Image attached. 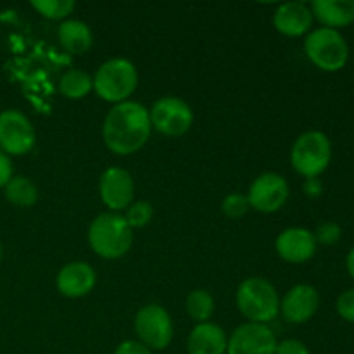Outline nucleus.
Returning <instances> with one entry per match:
<instances>
[{
  "instance_id": "nucleus-12",
  "label": "nucleus",
  "mask_w": 354,
  "mask_h": 354,
  "mask_svg": "<svg viewBox=\"0 0 354 354\" xmlns=\"http://www.w3.org/2000/svg\"><path fill=\"white\" fill-rule=\"evenodd\" d=\"M100 199L109 209H128L133 203L135 183L130 173L123 168H107L99 182Z\"/></svg>"
},
{
  "instance_id": "nucleus-15",
  "label": "nucleus",
  "mask_w": 354,
  "mask_h": 354,
  "mask_svg": "<svg viewBox=\"0 0 354 354\" xmlns=\"http://www.w3.org/2000/svg\"><path fill=\"white\" fill-rule=\"evenodd\" d=\"M97 282L95 270L83 261H73L66 265L64 268L59 272L57 280V289L62 296L66 297H83L93 290Z\"/></svg>"
},
{
  "instance_id": "nucleus-7",
  "label": "nucleus",
  "mask_w": 354,
  "mask_h": 354,
  "mask_svg": "<svg viewBox=\"0 0 354 354\" xmlns=\"http://www.w3.org/2000/svg\"><path fill=\"white\" fill-rule=\"evenodd\" d=\"M135 332L145 348L166 349L173 339V322L165 308L147 304L135 317Z\"/></svg>"
},
{
  "instance_id": "nucleus-9",
  "label": "nucleus",
  "mask_w": 354,
  "mask_h": 354,
  "mask_svg": "<svg viewBox=\"0 0 354 354\" xmlns=\"http://www.w3.org/2000/svg\"><path fill=\"white\" fill-rule=\"evenodd\" d=\"M151 124L166 137H180L190 130L194 113L185 100L178 97H162L152 106Z\"/></svg>"
},
{
  "instance_id": "nucleus-20",
  "label": "nucleus",
  "mask_w": 354,
  "mask_h": 354,
  "mask_svg": "<svg viewBox=\"0 0 354 354\" xmlns=\"http://www.w3.org/2000/svg\"><path fill=\"white\" fill-rule=\"evenodd\" d=\"M6 199L17 207H31L38 201V189L26 176H12L6 187Z\"/></svg>"
},
{
  "instance_id": "nucleus-21",
  "label": "nucleus",
  "mask_w": 354,
  "mask_h": 354,
  "mask_svg": "<svg viewBox=\"0 0 354 354\" xmlns=\"http://www.w3.org/2000/svg\"><path fill=\"white\" fill-rule=\"evenodd\" d=\"M93 88V78L88 73L82 71V69H71V71L64 73L59 82V90L64 97L71 100L83 99L88 95Z\"/></svg>"
},
{
  "instance_id": "nucleus-13",
  "label": "nucleus",
  "mask_w": 354,
  "mask_h": 354,
  "mask_svg": "<svg viewBox=\"0 0 354 354\" xmlns=\"http://www.w3.org/2000/svg\"><path fill=\"white\" fill-rule=\"evenodd\" d=\"M318 306H320L318 290L308 283H299L294 286L280 301V313L287 322L299 325L310 322L318 311Z\"/></svg>"
},
{
  "instance_id": "nucleus-5",
  "label": "nucleus",
  "mask_w": 354,
  "mask_h": 354,
  "mask_svg": "<svg viewBox=\"0 0 354 354\" xmlns=\"http://www.w3.org/2000/svg\"><path fill=\"white\" fill-rule=\"evenodd\" d=\"M304 52L318 69L327 73L341 71L349 61V45L339 30L317 28L304 40Z\"/></svg>"
},
{
  "instance_id": "nucleus-17",
  "label": "nucleus",
  "mask_w": 354,
  "mask_h": 354,
  "mask_svg": "<svg viewBox=\"0 0 354 354\" xmlns=\"http://www.w3.org/2000/svg\"><path fill=\"white\" fill-rule=\"evenodd\" d=\"M228 337L218 325L199 324L192 328L187 339L189 354H227Z\"/></svg>"
},
{
  "instance_id": "nucleus-31",
  "label": "nucleus",
  "mask_w": 354,
  "mask_h": 354,
  "mask_svg": "<svg viewBox=\"0 0 354 354\" xmlns=\"http://www.w3.org/2000/svg\"><path fill=\"white\" fill-rule=\"evenodd\" d=\"M322 192H324V185H322V182L318 178H306V182H304V194L310 197H318L322 196Z\"/></svg>"
},
{
  "instance_id": "nucleus-29",
  "label": "nucleus",
  "mask_w": 354,
  "mask_h": 354,
  "mask_svg": "<svg viewBox=\"0 0 354 354\" xmlns=\"http://www.w3.org/2000/svg\"><path fill=\"white\" fill-rule=\"evenodd\" d=\"M114 354H152V351L138 341H124L118 346Z\"/></svg>"
},
{
  "instance_id": "nucleus-24",
  "label": "nucleus",
  "mask_w": 354,
  "mask_h": 354,
  "mask_svg": "<svg viewBox=\"0 0 354 354\" xmlns=\"http://www.w3.org/2000/svg\"><path fill=\"white\" fill-rule=\"evenodd\" d=\"M124 220L128 221V225L131 228H144L152 220V206L149 203H145V201L131 203L128 206Z\"/></svg>"
},
{
  "instance_id": "nucleus-30",
  "label": "nucleus",
  "mask_w": 354,
  "mask_h": 354,
  "mask_svg": "<svg viewBox=\"0 0 354 354\" xmlns=\"http://www.w3.org/2000/svg\"><path fill=\"white\" fill-rule=\"evenodd\" d=\"M10 178H12V162L9 156L0 151V189H3Z\"/></svg>"
},
{
  "instance_id": "nucleus-6",
  "label": "nucleus",
  "mask_w": 354,
  "mask_h": 354,
  "mask_svg": "<svg viewBox=\"0 0 354 354\" xmlns=\"http://www.w3.org/2000/svg\"><path fill=\"white\" fill-rule=\"evenodd\" d=\"M332 161L330 138L324 131L311 130L299 135L290 151L292 168L304 178H318Z\"/></svg>"
},
{
  "instance_id": "nucleus-27",
  "label": "nucleus",
  "mask_w": 354,
  "mask_h": 354,
  "mask_svg": "<svg viewBox=\"0 0 354 354\" xmlns=\"http://www.w3.org/2000/svg\"><path fill=\"white\" fill-rule=\"evenodd\" d=\"M337 313L342 320L354 324V289H348L339 296L337 299Z\"/></svg>"
},
{
  "instance_id": "nucleus-19",
  "label": "nucleus",
  "mask_w": 354,
  "mask_h": 354,
  "mask_svg": "<svg viewBox=\"0 0 354 354\" xmlns=\"http://www.w3.org/2000/svg\"><path fill=\"white\" fill-rule=\"evenodd\" d=\"M59 41L71 54H83L93 44V35L83 21L66 19L59 26Z\"/></svg>"
},
{
  "instance_id": "nucleus-1",
  "label": "nucleus",
  "mask_w": 354,
  "mask_h": 354,
  "mask_svg": "<svg viewBox=\"0 0 354 354\" xmlns=\"http://www.w3.org/2000/svg\"><path fill=\"white\" fill-rule=\"evenodd\" d=\"M151 116L142 104L133 100L114 104L102 124L104 144L118 156L135 154L151 137Z\"/></svg>"
},
{
  "instance_id": "nucleus-10",
  "label": "nucleus",
  "mask_w": 354,
  "mask_h": 354,
  "mask_svg": "<svg viewBox=\"0 0 354 354\" xmlns=\"http://www.w3.org/2000/svg\"><path fill=\"white\" fill-rule=\"evenodd\" d=\"M289 199V185L282 175L277 173H263L252 182L249 189V206L259 213H275L282 209Z\"/></svg>"
},
{
  "instance_id": "nucleus-2",
  "label": "nucleus",
  "mask_w": 354,
  "mask_h": 354,
  "mask_svg": "<svg viewBox=\"0 0 354 354\" xmlns=\"http://www.w3.org/2000/svg\"><path fill=\"white\" fill-rule=\"evenodd\" d=\"M88 244L97 256L118 259L133 244V228L118 213H102L90 223Z\"/></svg>"
},
{
  "instance_id": "nucleus-32",
  "label": "nucleus",
  "mask_w": 354,
  "mask_h": 354,
  "mask_svg": "<svg viewBox=\"0 0 354 354\" xmlns=\"http://www.w3.org/2000/svg\"><path fill=\"white\" fill-rule=\"evenodd\" d=\"M346 268H348V273L353 277V280H354V248L349 251L348 258H346Z\"/></svg>"
},
{
  "instance_id": "nucleus-26",
  "label": "nucleus",
  "mask_w": 354,
  "mask_h": 354,
  "mask_svg": "<svg viewBox=\"0 0 354 354\" xmlns=\"http://www.w3.org/2000/svg\"><path fill=\"white\" fill-rule=\"evenodd\" d=\"M313 235L317 244L320 242V244L324 245H334L341 241L342 228L341 225L335 223V221H325V223H322L320 227L317 228V232H315Z\"/></svg>"
},
{
  "instance_id": "nucleus-23",
  "label": "nucleus",
  "mask_w": 354,
  "mask_h": 354,
  "mask_svg": "<svg viewBox=\"0 0 354 354\" xmlns=\"http://www.w3.org/2000/svg\"><path fill=\"white\" fill-rule=\"evenodd\" d=\"M33 9H37L47 19H64L75 10L73 0H33Z\"/></svg>"
},
{
  "instance_id": "nucleus-25",
  "label": "nucleus",
  "mask_w": 354,
  "mask_h": 354,
  "mask_svg": "<svg viewBox=\"0 0 354 354\" xmlns=\"http://www.w3.org/2000/svg\"><path fill=\"white\" fill-rule=\"evenodd\" d=\"M249 201L248 196L242 194H230L221 203V211L227 214L228 218H242L249 211Z\"/></svg>"
},
{
  "instance_id": "nucleus-16",
  "label": "nucleus",
  "mask_w": 354,
  "mask_h": 354,
  "mask_svg": "<svg viewBox=\"0 0 354 354\" xmlns=\"http://www.w3.org/2000/svg\"><path fill=\"white\" fill-rule=\"evenodd\" d=\"M313 12L311 7L304 2H286L279 6L273 14V24L277 31L286 37H301L308 33L313 24Z\"/></svg>"
},
{
  "instance_id": "nucleus-4",
  "label": "nucleus",
  "mask_w": 354,
  "mask_h": 354,
  "mask_svg": "<svg viewBox=\"0 0 354 354\" xmlns=\"http://www.w3.org/2000/svg\"><path fill=\"white\" fill-rule=\"evenodd\" d=\"M138 71L131 61L114 57L104 62L93 76V90L106 102H124L137 90Z\"/></svg>"
},
{
  "instance_id": "nucleus-28",
  "label": "nucleus",
  "mask_w": 354,
  "mask_h": 354,
  "mask_svg": "<svg viewBox=\"0 0 354 354\" xmlns=\"http://www.w3.org/2000/svg\"><path fill=\"white\" fill-rule=\"evenodd\" d=\"M275 354H310V349L297 339H286L282 342H277Z\"/></svg>"
},
{
  "instance_id": "nucleus-11",
  "label": "nucleus",
  "mask_w": 354,
  "mask_h": 354,
  "mask_svg": "<svg viewBox=\"0 0 354 354\" xmlns=\"http://www.w3.org/2000/svg\"><path fill=\"white\" fill-rule=\"evenodd\" d=\"M277 337L268 325L244 324L228 339L227 354H275Z\"/></svg>"
},
{
  "instance_id": "nucleus-22",
  "label": "nucleus",
  "mask_w": 354,
  "mask_h": 354,
  "mask_svg": "<svg viewBox=\"0 0 354 354\" xmlns=\"http://www.w3.org/2000/svg\"><path fill=\"white\" fill-rule=\"evenodd\" d=\"M187 313L197 324H206L214 311V299L207 290L196 289L187 296Z\"/></svg>"
},
{
  "instance_id": "nucleus-18",
  "label": "nucleus",
  "mask_w": 354,
  "mask_h": 354,
  "mask_svg": "<svg viewBox=\"0 0 354 354\" xmlns=\"http://www.w3.org/2000/svg\"><path fill=\"white\" fill-rule=\"evenodd\" d=\"M311 12L324 28L337 30L354 23V0H315Z\"/></svg>"
},
{
  "instance_id": "nucleus-33",
  "label": "nucleus",
  "mask_w": 354,
  "mask_h": 354,
  "mask_svg": "<svg viewBox=\"0 0 354 354\" xmlns=\"http://www.w3.org/2000/svg\"><path fill=\"white\" fill-rule=\"evenodd\" d=\"M0 258H2V244H0Z\"/></svg>"
},
{
  "instance_id": "nucleus-8",
  "label": "nucleus",
  "mask_w": 354,
  "mask_h": 354,
  "mask_svg": "<svg viewBox=\"0 0 354 354\" xmlns=\"http://www.w3.org/2000/svg\"><path fill=\"white\" fill-rule=\"evenodd\" d=\"M35 128L17 109L0 113V151L7 156L28 154L35 147Z\"/></svg>"
},
{
  "instance_id": "nucleus-3",
  "label": "nucleus",
  "mask_w": 354,
  "mask_h": 354,
  "mask_svg": "<svg viewBox=\"0 0 354 354\" xmlns=\"http://www.w3.org/2000/svg\"><path fill=\"white\" fill-rule=\"evenodd\" d=\"M237 306L251 324L266 325L280 313L277 289L261 277H251L239 286Z\"/></svg>"
},
{
  "instance_id": "nucleus-14",
  "label": "nucleus",
  "mask_w": 354,
  "mask_h": 354,
  "mask_svg": "<svg viewBox=\"0 0 354 354\" xmlns=\"http://www.w3.org/2000/svg\"><path fill=\"white\" fill-rule=\"evenodd\" d=\"M275 249L280 258L287 263H306L317 252V241L313 232L301 227H292L283 230L277 237Z\"/></svg>"
}]
</instances>
